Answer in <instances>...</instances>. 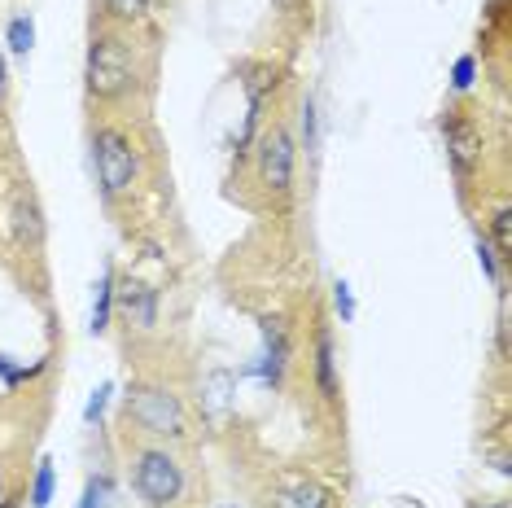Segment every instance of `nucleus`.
Segmentation results:
<instances>
[{"label": "nucleus", "instance_id": "1", "mask_svg": "<svg viewBox=\"0 0 512 508\" xmlns=\"http://www.w3.org/2000/svg\"><path fill=\"white\" fill-rule=\"evenodd\" d=\"M145 88H149V57L136 44L132 27H114V22L92 27L84 57V92L92 106L101 110L132 106Z\"/></svg>", "mask_w": 512, "mask_h": 508}, {"label": "nucleus", "instance_id": "2", "mask_svg": "<svg viewBox=\"0 0 512 508\" xmlns=\"http://www.w3.org/2000/svg\"><path fill=\"white\" fill-rule=\"evenodd\" d=\"M92 171H97V189L110 206L132 198L136 184L145 176V149H141V136L132 132L127 123H114V119H101L92 127Z\"/></svg>", "mask_w": 512, "mask_h": 508}, {"label": "nucleus", "instance_id": "3", "mask_svg": "<svg viewBox=\"0 0 512 508\" xmlns=\"http://www.w3.org/2000/svg\"><path fill=\"white\" fill-rule=\"evenodd\" d=\"M123 425L145 443L180 447L189 443V408L162 381H132L123 395Z\"/></svg>", "mask_w": 512, "mask_h": 508}, {"label": "nucleus", "instance_id": "4", "mask_svg": "<svg viewBox=\"0 0 512 508\" xmlns=\"http://www.w3.org/2000/svg\"><path fill=\"white\" fill-rule=\"evenodd\" d=\"M132 487L149 508H176L189 491V473H184L180 456L162 443H136L132 447Z\"/></svg>", "mask_w": 512, "mask_h": 508}, {"label": "nucleus", "instance_id": "5", "mask_svg": "<svg viewBox=\"0 0 512 508\" xmlns=\"http://www.w3.org/2000/svg\"><path fill=\"white\" fill-rule=\"evenodd\" d=\"M294 171H298V141L294 132L276 119L259 127L254 136V180L272 202H289L294 193Z\"/></svg>", "mask_w": 512, "mask_h": 508}, {"label": "nucleus", "instance_id": "6", "mask_svg": "<svg viewBox=\"0 0 512 508\" xmlns=\"http://www.w3.org/2000/svg\"><path fill=\"white\" fill-rule=\"evenodd\" d=\"M442 141H447V163L456 171L460 184H473V176L482 171V158H486V132L482 123L473 119V110L464 106H451L442 110Z\"/></svg>", "mask_w": 512, "mask_h": 508}, {"label": "nucleus", "instance_id": "7", "mask_svg": "<svg viewBox=\"0 0 512 508\" xmlns=\"http://www.w3.org/2000/svg\"><path fill=\"white\" fill-rule=\"evenodd\" d=\"M259 333H263V351H259V364L254 373L267 390H281L285 386V373H289V360H294V342H289V329L281 316H263L259 320Z\"/></svg>", "mask_w": 512, "mask_h": 508}, {"label": "nucleus", "instance_id": "8", "mask_svg": "<svg viewBox=\"0 0 512 508\" xmlns=\"http://www.w3.org/2000/svg\"><path fill=\"white\" fill-rule=\"evenodd\" d=\"M267 504L272 508H329L333 495L311 473H285V478L272 482V500Z\"/></svg>", "mask_w": 512, "mask_h": 508}, {"label": "nucleus", "instance_id": "9", "mask_svg": "<svg viewBox=\"0 0 512 508\" xmlns=\"http://www.w3.org/2000/svg\"><path fill=\"white\" fill-rule=\"evenodd\" d=\"M114 307L123 311L127 325L136 329H154L158 325V290L154 285H141V281H119V290H114Z\"/></svg>", "mask_w": 512, "mask_h": 508}, {"label": "nucleus", "instance_id": "10", "mask_svg": "<svg viewBox=\"0 0 512 508\" xmlns=\"http://www.w3.org/2000/svg\"><path fill=\"white\" fill-rule=\"evenodd\" d=\"M311 377H316L320 399L333 408V403L342 399V381H337V351H333V333H329V325H320V329H316V346H311Z\"/></svg>", "mask_w": 512, "mask_h": 508}, {"label": "nucleus", "instance_id": "11", "mask_svg": "<svg viewBox=\"0 0 512 508\" xmlns=\"http://www.w3.org/2000/svg\"><path fill=\"white\" fill-rule=\"evenodd\" d=\"M114 290H119V276H114V263L106 259V268L97 276V290H92V316H88V329L97 333H110V320H114Z\"/></svg>", "mask_w": 512, "mask_h": 508}, {"label": "nucleus", "instance_id": "12", "mask_svg": "<svg viewBox=\"0 0 512 508\" xmlns=\"http://www.w3.org/2000/svg\"><path fill=\"white\" fill-rule=\"evenodd\" d=\"M149 5H154V0H101V22H114V27H136V22L149 18Z\"/></svg>", "mask_w": 512, "mask_h": 508}, {"label": "nucleus", "instance_id": "13", "mask_svg": "<svg viewBox=\"0 0 512 508\" xmlns=\"http://www.w3.org/2000/svg\"><path fill=\"white\" fill-rule=\"evenodd\" d=\"M44 368H49V360H36V364H18L14 355H5L0 351V386L5 390H18V386H27V381H36Z\"/></svg>", "mask_w": 512, "mask_h": 508}, {"label": "nucleus", "instance_id": "14", "mask_svg": "<svg viewBox=\"0 0 512 508\" xmlns=\"http://www.w3.org/2000/svg\"><path fill=\"white\" fill-rule=\"evenodd\" d=\"M5 44H9V53H14V57H31V49H36V18H31V14L9 18Z\"/></svg>", "mask_w": 512, "mask_h": 508}, {"label": "nucleus", "instance_id": "15", "mask_svg": "<svg viewBox=\"0 0 512 508\" xmlns=\"http://www.w3.org/2000/svg\"><path fill=\"white\" fill-rule=\"evenodd\" d=\"M486 241L495 246L499 263H512V211H508V202L495 206V215H491V237H486Z\"/></svg>", "mask_w": 512, "mask_h": 508}, {"label": "nucleus", "instance_id": "16", "mask_svg": "<svg viewBox=\"0 0 512 508\" xmlns=\"http://www.w3.org/2000/svg\"><path fill=\"white\" fill-rule=\"evenodd\" d=\"M53 491H57V469H53V460H40L36 478H31V491H27L31 508H49L53 504Z\"/></svg>", "mask_w": 512, "mask_h": 508}, {"label": "nucleus", "instance_id": "17", "mask_svg": "<svg viewBox=\"0 0 512 508\" xmlns=\"http://www.w3.org/2000/svg\"><path fill=\"white\" fill-rule=\"evenodd\" d=\"M114 504V482L110 473H92V478L84 482V495H79L75 508H110Z\"/></svg>", "mask_w": 512, "mask_h": 508}, {"label": "nucleus", "instance_id": "18", "mask_svg": "<svg viewBox=\"0 0 512 508\" xmlns=\"http://www.w3.org/2000/svg\"><path fill=\"white\" fill-rule=\"evenodd\" d=\"M333 311L342 316V325H351V320H355V290H351V281H346V276H337V281H333Z\"/></svg>", "mask_w": 512, "mask_h": 508}, {"label": "nucleus", "instance_id": "19", "mask_svg": "<svg viewBox=\"0 0 512 508\" xmlns=\"http://www.w3.org/2000/svg\"><path fill=\"white\" fill-rule=\"evenodd\" d=\"M477 84V57L473 53H460L456 66H451V88L456 92H469Z\"/></svg>", "mask_w": 512, "mask_h": 508}, {"label": "nucleus", "instance_id": "20", "mask_svg": "<svg viewBox=\"0 0 512 508\" xmlns=\"http://www.w3.org/2000/svg\"><path fill=\"white\" fill-rule=\"evenodd\" d=\"M110 395H114L110 381L92 390V399H88V408H84V421H88V425H101V417H106V408H110Z\"/></svg>", "mask_w": 512, "mask_h": 508}, {"label": "nucleus", "instance_id": "21", "mask_svg": "<svg viewBox=\"0 0 512 508\" xmlns=\"http://www.w3.org/2000/svg\"><path fill=\"white\" fill-rule=\"evenodd\" d=\"M477 263H482V272H486V276H491V281L499 285V268H504V263H499V254H495L491 241H486V233L477 237Z\"/></svg>", "mask_w": 512, "mask_h": 508}, {"label": "nucleus", "instance_id": "22", "mask_svg": "<svg viewBox=\"0 0 512 508\" xmlns=\"http://www.w3.org/2000/svg\"><path fill=\"white\" fill-rule=\"evenodd\" d=\"M5 79H9V75H5V57H0V92H5Z\"/></svg>", "mask_w": 512, "mask_h": 508}, {"label": "nucleus", "instance_id": "23", "mask_svg": "<svg viewBox=\"0 0 512 508\" xmlns=\"http://www.w3.org/2000/svg\"><path fill=\"white\" fill-rule=\"evenodd\" d=\"M0 508H18V500H0Z\"/></svg>", "mask_w": 512, "mask_h": 508}, {"label": "nucleus", "instance_id": "24", "mask_svg": "<svg viewBox=\"0 0 512 508\" xmlns=\"http://www.w3.org/2000/svg\"><path fill=\"white\" fill-rule=\"evenodd\" d=\"M215 508H237V504H215Z\"/></svg>", "mask_w": 512, "mask_h": 508}, {"label": "nucleus", "instance_id": "25", "mask_svg": "<svg viewBox=\"0 0 512 508\" xmlns=\"http://www.w3.org/2000/svg\"><path fill=\"white\" fill-rule=\"evenodd\" d=\"M486 508H504V504H486Z\"/></svg>", "mask_w": 512, "mask_h": 508}]
</instances>
